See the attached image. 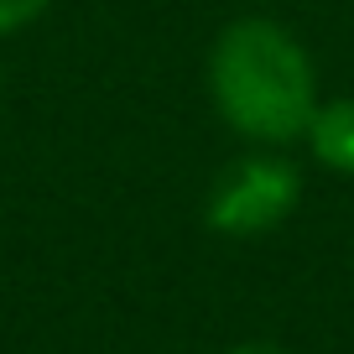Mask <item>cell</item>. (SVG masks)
I'll return each mask as SVG.
<instances>
[{"instance_id": "1", "label": "cell", "mask_w": 354, "mask_h": 354, "mask_svg": "<svg viewBox=\"0 0 354 354\" xmlns=\"http://www.w3.org/2000/svg\"><path fill=\"white\" fill-rule=\"evenodd\" d=\"M209 100L234 136L287 146L318 110V73L308 47L281 21L240 16L209 47Z\"/></svg>"}, {"instance_id": "2", "label": "cell", "mask_w": 354, "mask_h": 354, "mask_svg": "<svg viewBox=\"0 0 354 354\" xmlns=\"http://www.w3.org/2000/svg\"><path fill=\"white\" fill-rule=\"evenodd\" d=\"M297 198H302L297 167L277 151H250L214 177L203 219H209V230L230 234V240H255V234L277 230L297 209Z\"/></svg>"}, {"instance_id": "3", "label": "cell", "mask_w": 354, "mask_h": 354, "mask_svg": "<svg viewBox=\"0 0 354 354\" xmlns=\"http://www.w3.org/2000/svg\"><path fill=\"white\" fill-rule=\"evenodd\" d=\"M302 141L313 146V156H318L323 167H333V172H354V100H328V104L318 100V110H313Z\"/></svg>"}, {"instance_id": "4", "label": "cell", "mask_w": 354, "mask_h": 354, "mask_svg": "<svg viewBox=\"0 0 354 354\" xmlns=\"http://www.w3.org/2000/svg\"><path fill=\"white\" fill-rule=\"evenodd\" d=\"M47 6H53V0H0V37H11V32H21V26H32Z\"/></svg>"}, {"instance_id": "5", "label": "cell", "mask_w": 354, "mask_h": 354, "mask_svg": "<svg viewBox=\"0 0 354 354\" xmlns=\"http://www.w3.org/2000/svg\"><path fill=\"white\" fill-rule=\"evenodd\" d=\"M230 354H287L281 344H266V339H250V344H234Z\"/></svg>"}]
</instances>
